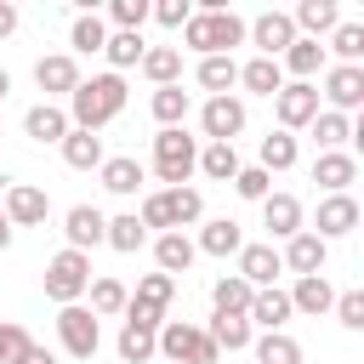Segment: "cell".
<instances>
[{
    "instance_id": "cell-17",
    "label": "cell",
    "mask_w": 364,
    "mask_h": 364,
    "mask_svg": "<svg viewBox=\"0 0 364 364\" xmlns=\"http://www.w3.org/2000/svg\"><path fill=\"white\" fill-rule=\"evenodd\" d=\"M324 97L336 102V114L358 108V102H364V68H353V63H336V68L324 74Z\"/></svg>"
},
{
    "instance_id": "cell-47",
    "label": "cell",
    "mask_w": 364,
    "mask_h": 364,
    "mask_svg": "<svg viewBox=\"0 0 364 364\" xmlns=\"http://www.w3.org/2000/svg\"><path fill=\"white\" fill-rule=\"evenodd\" d=\"M233 193H239V199H267V193H273V176H267L262 165H239Z\"/></svg>"
},
{
    "instance_id": "cell-50",
    "label": "cell",
    "mask_w": 364,
    "mask_h": 364,
    "mask_svg": "<svg viewBox=\"0 0 364 364\" xmlns=\"http://www.w3.org/2000/svg\"><path fill=\"white\" fill-rule=\"evenodd\" d=\"M148 17H159L165 28H182L193 11H188V0H159V6H148Z\"/></svg>"
},
{
    "instance_id": "cell-16",
    "label": "cell",
    "mask_w": 364,
    "mask_h": 364,
    "mask_svg": "<svg viewBox=\"0 0 364 364\" xmlns=\"http://www.w3.org/2000/svg\"><path fill=\"white\" fill-rule=\"evenodd\" d=\"M279 273H284V262H279L273 245H245V250H239V279H245L250 290H267Z\"/></svg>"
},
{
    "instance_id": "cell-14",
    "label": "cell",
    "mask_w": 364,
    "mask_h": 364,
    "mask_svg": "<svg viewBox=\"0 0 364 364\" xmlns=\"http://www.w3.org/2000/svg\"><path fill=\"white\" fill-rule=\"evenodd\" d=\"M34 85H40L46 97H74V85H80V63H74L68 51H51V57L34 63Z\"/></svg>"
},
{
    "instance_id": "cell-52",
    "label": "cell",
    "mask_w": 364,
    "mask_h": 364,
    "mask_svg": "<svg viewBox=\"0 0 364 364\" xmlns=\"http://www.w3.org/2000/svg\"><path fill=\"white\" fill-rule=\"evenodd\" d=\"M11 28H17V6H11V0H0V40H6Z\"/></svg>"
},
{
    "instance_id": "cell-20",
    "label": "cell",
    "mask_w": 364,
    "mask_h": 364,
    "mask_svg": "<svg viewBox=\"0 0 364 364\" xmlns=\"http://www.w3.org/2000/svg\"><path fill=\"white\" fill-rule=\"evenodd\" d=\"M245 318H250V330L262 324V336H267V330H284V324H290V296H284L279 284H267V290L250 296V313H245Z\"/></svg>"
},
{
    "instance_id": "cell-45",
    "label": "cell",
    "mask_w": 364,
    "mask_h": 364,
    "mask_svg": "<svg viewBox=\"0 0 364 364\" xmlns=\"http://www.w3.org/2000/svg\"><path fill=\"white\" fill-rule=\"evenodd\" d=\"M142 51H148V46H142V34H108V46H102V57L114 63V74H119V68H131V63H142Z\"/></svg>"
},
{
    "instance_id": "cell-8",
    "label": "cell",
    "mask_w": 364,
    "mask_h": 364,
    "mask_svg": "<svg viewBox=\"0 0 364 364\" xmlns=\"http://www.w3.org/2000/svg\"><path fill=\"white\" fill-rule=\"evenodd\" d=\"M57 341L68 347V358H80V364H91L97 358V347H102V330H97V313L91 307H63L57 313Z\"/></svg>"
},
{
    "instance_id": "cell-13",
    "label": "cell",
    "mask_w": 364,
    "mask_h": 364,
    "mask_svg": "<svg viewBox=\"0 0 364 364\" xmlns=\"http://www.w3.org/2000/svg\"><path fill=\"white\" fill-rule=\"evenodd\" d=\"M324 256H330V245L313 233V228H301L296 239H284V250H279V262L296 273V279H307V273H324Z\"/></svg>"
},
{
    "instance_id": "cell-12",
    "label": "cell",
    "mask_w": 364,
    "mask_h": 364,
    "mask_svg": "<svg viewBox=\"0 0 364 364\" xmlns=\"http://www.w3.org/2000/svg\"><path fill=\"white\" fill-rule=\"evenodd\" d=\"M353 228H358V199H353V193H324V199H318V228H313V233L330 245V239H347Z\"/></svg>"
},
{
    "instance_id": "cell-51",
    "label": "cell",
    "mask_w": 364,
    "mask_h": 364,
    "mask_svg": "<svg viewBox=\"0 0 364 364\" xmlns=\"http://www.w3.org/2000/svg\"><path fill=\"white\" fill-rule=\"evenodd\" d=\"M17 364H57V353H51V347H34V341H28V347H23V358H17Z\"/></svg>"
},
{
    "instance_id": "cell-4",
    "label": "cell",
    "mask_w": 364,
    "mask_h": 364,
    "mask_svg": "<svg viewBox=\"0 0 364 364\" xmlns=\"http://www.w3.org/2000/svg\"><path fill=\"white\" fill-rule=\"evenodd\" d=\"M193 171H199V142H193L182 125L159 131V136H154V176H159L165 188H188Z\"/></svg>"
},
{
    "instance_id": "cell-9",
    "label": "cell",
    "mask_w": 364,
    "mask_h": 364,
    "mask_svg": "<svg viewBox=\"0 0 364 364\" xmlns=\"http://www.w3.org/2000/svg\"><path fill=\"white\" fill-rule=\"evenodd\" d=\"M273 114H279V131H301V125H313V114H318V85H313V80H290V85H279Z\"/></svg>"
},
{
    "instance_id": "cell-19",
    "label": "cell",
    "mask_w": 364,
    "mask_h": 364,
    "mask_svg": "<svg viewBox=\"0 0 364 364\" xmlns=\"http://www.w3.org/2000/svg\"><path fill=\"white\" fill-rule=\"evenodd\" d=\"M284 296H290V313H307V318H318V313H330V307H336V290H330V279H324V273L296 279V290H284Z\"/></svg>"
},
{
    "instance_id": "cell-40",
    "label": "cell",
    "mask_w": 364,
    "mask_h": 364,
    "mask_svg": "<svg viewBox=\"0 0 364 364\" xmlns=\"http://www.w3.org/2000/svg\"><path fill=\"white\" fill-rule=\"evenodd\" d=\"M256 165H262L267 176H273V171H290V165H296V136H290V131H267V136H262V159H256Z\"/></svg>"
},
{
    "instance_id": "cell-44",
    "label": "cell",
    "mask_w": 364,
    "mask_h": 364,
    "mask_svg": "<svg viewBox=\"0 0 364 364\" xmlns=\"http://www.w3.org/2000/svg\"><path fill=\"white\" fill-rule=\"evenodd\" d=\"M330 34H336V40H330V51H336L341 63H353V68H358V57H364V23H336Z\"/></svg>"
},
{
    "instance_id": "cell-27",
    "label": "cell",
    "mask_w": 364,
    "mask_h": 364,
    "mask_svg": "<svg viewBox=\"0 0 364 364\" xmlns=\"http://www.w3.org/2000/svg\"><path fill=\"white\" fill-rule=\"evenodd\" d=\"M136 68L154 80V91H159V85H176V80H182V51H176V46H148Z\"/></svg>"
},
{
    "instance_id": "cell-23",
    "label": "cell",
    "mask_w": 364,
    "mask_h": 364,
    "mask_svg": "<svg viewBox=\"0 0 364 364\" xmlns=\"http://www.w3.org/2000/svg\"><path fill=\"white\" fill-rule=\"evenodd\" d=\"M63 233H68V250H91V245H102V233H108V216H102L97 205H74Z\"/></svg>"
},
{
    "instance_id": "cell-33",
    "label": "cell",
    "mask_w": 364,
    "mask_h": 364,
    "mask_svg": "<svg viewBox=\"0 0 364 364\" xmlns=\"http://www.w3.org/2000/svg\"><path fill=\"white\" fill-rule=\"evenodd\" d=\"M347 136H353L347 114H336V108H318V114H313V142H318V154H341Z\"/></svg>"
},
{
    "instance_id": "cell-41",
    "label": "cell",
    "mask_w": 364,
    "mask_h": 364,
    "mask_svg": "<svg viewBox=\"0 0 364 364\" xmlns=\"http://www.w3.org/2000/svg\"><path fill=\"white\" fill-rule=\"evenodd\" d=\"M199 171H205L210 182H233V176H239V154H233V142H210V148H199Z\"/></svg>"
},
{
    "instance_id": "cell-18",
    "label": "cell",
    "mask_w": 364,
    "mask_h": 364,
    "mask_svg": "<svg viewBox=\"0 0 364 364\" xmlns=\"http://www.w3.org/2000/svg\"><path fill=\"white\" fill-rule=\"evenodd\" d=\"M262 222H267L273 239H296L301 233V199L296 193H267L262 199Z\"/></svg>"
},
{
    "instance_id": "cell-32",
    "label": "cell",
    "mask_w": 364,
    "mask_h": 364,
    "mask_svg": "<svg viewBox=\"0 0 364 364\" xmlns=\"http://www.w3.org/2000/svg\"><path fill=\"white\" fill-rule=\"evenodd\" d=\"M57 148H63V159H68L74 171H97V165H102V136H97V131H68Z\"/></svg>"
},
{
    "instance_id": "cell-35",
    "label": "cell",
    "mask_w": 364,
    "mask_h": 364,
    "mask_svg": "<svg viewBox=\"0 0 364 364\" xmlns=\"http://www.w3.org/2000/svg\"><path fill=\"white\" fill-rule=\"evenodd\" d=\"M199 85H205L210 97H228V91L239 85V63H233V57H199Z\"/></svg>"
},
{
    "instance_id": "cell-25",
    "label": "cell",
    "mask_w": 364,
    "mask_h": 364,
    "mask_svg": "<svg viewBox=\"0 0 364 364\" xmlns=\"http://www.w3.org/2000/svg\"><path fill=\"white\" fill-rule=\"evenodd\" d=\"M193 250H205V256H239V250H245V233H239L233 216H216V222L199 228V245H193Z\"/></svg>"
},
{
    "instance_id": "cell-38",
    "label": "cell",
    "mask_w": 364,
    "mask_h": 364,
    "mask_svg": "<svg viewBox=\"0 0 364 364\" xmlns=\"http://www.w3.org/2000/svg\"><path fill=\"white\" fill-rule=\"evenodd\" d=\"M68 46H74V51H85V57H91V51H102V46H108V23H102L97 11H80V17H74V28H68Z\"/></svg>"
},
{
    "instance_id": "cell-39",
    "label": "cell",
    "mask_w": 364,
    "mask_h": 364,
    "mask_svg": "<svg viewBox=\"0 0 364 364\" xmlns=\"http://www.w3.org/2000/svg\"><path fill=\"white\" fill-rule=\"evenodd\" d=\"M148 108H154L159 131H171V125H182V119H188V91H182V85H159Z\"/></svg>"
},
{
    "instance_id": "cell-30",
    "label": "cell",
    "mask_w": 364,
    "mask_h": 364,
    "mask_svg": "<svg viewBox=\"0 0 364 364\" xmlns=\"http://www.w3.org/2000/svg\"><path fill=\"white\" fill-rule=\"evenodd\" d=\"M205 336H210V347H216V353H245V347L256 341V330H250V318H228V313H216Z\"/></svg>"
},
{
    "instance_id": "cell-15",
    "label": "cell",
    "mask_w": 364,
    "mask_h": 364,
    "mask_svg": "<svg viewBox=\"0 0 364 364\" xmlns=\"http://www.w3.org/2000/svg\"><path fill=\"white\" fill-rule=\"evenodd\" d=\"M199 125H205L210 142H233V136L245 131V102H239V97H210L205 114H199Z\"/></svg>"
},
{
    "instance_id": "cell-53",
    "label": "cell",
    "mask_w": 364,
    "mask_h": 364,
    "mask_svg": "<svg viewBox=\"0 0 364 364\" xmlns=\"http://www.w3.org/2000/svg\"><path fill=\"white\" fill-rule=\"evenodd\" d=\"M11 245V222H6V210H0V250Z\"/></svg>"
},
{
    "instance_id": "cell-10",
    "label": "cell",
    "mask_w": 364,
    "mask_h": 364,
    "mask_svg": "<svg viewBox=\"0 0 364 364\" xmlns=\"http://www.w3.org/2000/svg\"><path fill=\"white\" fill-rule=\"evenodd\" d=\"M0 210H6L11 228H40V222L51 216V199H46V188H34V182H11L6 199H0Z\"/></svg>"
},
{
    "instance_id": "cell-2",
    "label": "cell",
    "mask_w": 364,
    "mask_h": 364,
    "mask_svg": "<svg viewBox=\"0 0 364 364\" xmlns=\"http://www.w3.org/2000/svg\"><path fill=\"white\" fill-rule=\"evenodd\" d=\"M245 17L239 11H193L182 23V40L199 51V57H233V46H245Z\"/></svg>"
},
{
    "instance_id": "cell-28",
    "label": "cell",
    "mask_w": 364,
    "mask_h": 364,
    "mask_svg": "<svg viewBox=\"0 0 364 364\" xmlns=\"http://www.w3.org/2000/svg\"><path fill=\"white\" fill-rule=\"evenodd\" d=\"M97 171H102V188H108V193H136L142 176H148L142 159H131V154H114V159H102Z\"/></svg>"
},
{
    "instance_id": "cell-6",
    "label": "cell",
    "mask_w": 364,
    "mask_h": 364,
    "mask_svg": "<svg viewBox=\"0 0 364 364\" xmlns=\"http://www.w3.org/2000/svg\"><path fill=\"white\" fill-rule=\"evenodd\" d=\"M85 284H91V256H85V250H57V256L46 262V296H51L57 307H74V301L85 296Z\"/></svg>"
},
{
    "instance_id": "cell-7",
    "label": "cell",
    "mask_w": 364,
    "mask_h": 364,
    "mask_svg": "<svg viewBox=\"0 0 364 364\" xmlns=\"http://www.w3.org/2000/svg\"><path fill=\"white\" fill-rule=\"evenodd\" d=\"M171 296H176V279L171 273H142L136 279V296L125 301V318L142 324V330H159L165 313H171Z\"/></svg>"
},
{
    "instance_id": "cell-3",
    "label": "cell",
    "mask_w": 364,
    "mask_h": 364,
    "mask_svg": "<svg viewBox=\"0 0 364 364\" xmlns=\"http://www.w3.org/2000/svg\"><path fill=\"white\" fill-rule=\"evenodd\" d=\"M199 216H205L199 188H159V193H148L142 210H136V222H142V228H159V233H182V228L199 222Z\"/></svg>"
},
{
    "instance_id": "cell-48",
    "label": "cell",
    "mask_w": 364,
    "mask_h": 364,
    "mask_svg": "<svg viewBox=\"0 0 364 364\" xmlns=\"http://www.w3.org/2000/svg\"><path fill=\"white\" fill-rule=\"evenodd\" d=\"M23 347H28V330H23L17 318H0V364H17Z\"/></svg>"
},
{
    "instance_id": "cell-42",
    "label": "cell",
    "mask_w": 364,
    "mask_h": 364,
    "mask_svg": "<svg viewBox=\"0 0 364 364\" xmlns=\"http://www.w3.org/2000/svg\"><path fill=\"white\" fill-rule=\"evenodd\" d=\"M142 239H148V228L136 222V210H125V216H108V233H102V245H114V250H142Z\"/></svg>"
},
{
    "instance_id": "cell-49",
    "label": "cell",
    "mask_w": 364,
    "mask_h": 364,
    "mask_svg": "<svg viewBox=\"0 0 364 364\" xmlns=\"http://www.w3.org/2000/svg\"><path fill=\"white\" fill-rule=\"evenodd\" d=\"M336 318H341L347 330H364V290H341V296H336Z\"/></svg>"
},
{
    "instance_id": "cell-54",
    "label": "cell",
    "mask_w": 364,
    "mask_h": 364,
    "mask_svg": "<svg viewBox=\"0 0 364 364\" xmlns=\"http://www.w3.org/2000/svg\"><path fill=\"white\" fill-rule=\"evenodd\" d=\"M6 91H11V74H6V68H0V97H6Z\"/></svg>"
},
{
    "instance_id": "cell-26",
    "label": "cell",
    "mask_w": 364,
    "mask_h": 364,
    "mask_svg": "<svg viewBox=\"0 0 364 364\" xmlns=\"http://www.w3.org/2000/svg\"><path fill=\"white\" fill-rule=\"evenodd\" d=\"M193 256H199V250H193V239H188V233H159V239H154V262H159V273H171V279H176V273H188V267H193Z\"/></svg>"
},
{
    "instance_id": "cell-37",
    "label": "cell",
    "mask_w": 364,
    "mask_h": 364,
    "mask_svg": "<svg viewBox=\"0 0 364 364\" xmlns=\"http://www.w3.org/2000/svg\"><path fill=\"white\" fill-rule=\"evenodd\" d=\"M159 330H142V324H131L125 318V330H119V364H148L154 353H159V341H154Z\"/></svg>"
},
{
    "instance_id": "cell-31",
    "label": "cell",
    "mask_w": 364,
    "mask_h": 364,
    "mask_svg": "<svg viewBox=\"0 0 364 364\" xmlns=\"http://www.w3.org/2000/svg\"><path fill=\"white\" fill-rule=\"evenodd\" d=\"M239 85H245V91H256V97H279V85H284V68H279L273 57H250V63L239 68Z\"/></svg>"
},
{
    "instance_id": "cell-5",
    "label": "cell",
    "mask_w": 364,
    "mask_h": 364,
    "mask_svg": "<svg viewBox=\"0 0 364 364\" xmlns=\"http://www.w3.org/2000/svg\"><path fill=\"white\" fill-rule=\"evenodd\" d=\"M154 341H159V353H165L171 364H222V353L210 347V336H205L199 324H188V318H165Z\"/></svg>"
},
{
    "instance_id": "cell-24",
    "label": "cell",
    "mask_w": 364,
    "mask_h": 364,
    "mask_svg": "<svg viewBox=\"0 0 364 364\" xmlns=\"http://www.w3.org/2000/svg\"><path fill=\"white\" fill-rule=\"evenodd\" d=\"M23 131H28L34 142H63L74 125H68V114H63L57 102H34V108L23 114Z\"/></svg>"
},
{
    "instance_id": "cell-34",
    "label": "cell",
    "mask_w": 364,
    "mask_h": 364,
    "mask_svg": "<svg viewBox=\"0 0 364 364\" xmlns=\"http://www.w3.org/2000/svg\"><path fill=\"white\" fill-rule=\"evenodd\" d=\"M279 68H290L296 80H313V74L324 68V46H318V40H301V34H296V46H290V51L279 57Z\"/></svg>"
},
{
    "instance_id": "cell-46",
    "label": "cell",
    "mask_w": 364,
    "mask_h": 364,
    "mask_svg": "<svg viewBox=\"0 0 364 364\" xmlns=\"http://www.w3.org/2000/svg\"><path fill=\"white\" fill-rule=\"evenodd\" d=\"M108 17H114V34H142V23H148V0H114Z\"/></svg>"
},
{
    "instance_id": "cell-36",
    "label": "cell",
    "mask_w": 364,
    "mask_h": 364,
    "mask_svg": "<svg viewBox=\"0 0 364 364\" xmlns=\"http://www.w3.org/2000/svg\"><path fill=\"white\" fill-rule=\"evenodd\" d=\"M85 296H91V313H97V318H114V313H125V301H131V290H125L119 279H91Z\"/></svg>"
},
{
    "instance_id": "cell-43",
    "label": "cell",
    "mask_w": 364,
    "mask_h": 364,
    "mask_svg": "<svg viewBox=\"0 0 364 364\" xmlns=\"http://www.w3.org/2000/svg\"><path fill=\"white\" fill-rule=\"evenodd\" d=\"M256 364H301V341L284 336V330H267L256 341Z\"/></svg>"
},
{
    "instance_id": "cell-21",
    "label": "cell",
    "mask_w": 364,
    "mask_h": 364,
    "mask_svg": "<svg viewBox=\"0 0 364 364\" xmlns=\"http://www.w3.org/2000/svg\"><path fill=\"white\" fill-rule=\"evenodd\" d=\"M290 23H296L301 40H318V34H330V28L341 23V6H336V0H301V6L290 11Z\"/></svg>"
},
{
    "instance_id": "cell-29",
    "label": "cell",
    "mask_w": 364,
    "mask_h": 364,
    "mask_svg": "<svg viewBox=\"0 0 364 364\" xmlns=\"http://www.w3.org/2000/svg\"><path fill=\"white\" fill-rule=\"evenodd\" d=\"M250 296H256V290H250L239 273H228V279H216V284H210V307H216V313H228V318H245V313H250Z\"/></svg>"
},
{
    "instance_id": "cell-1",
    "label": "cell",
    "mask_w": 364,
    "mask_h": 364,
    "mask_svg": "<svg viewBox=\"0 0 364 364\" xmlns=\"http://www.w3.org/2000/svg\"><path fill=\"white\" fill-rule=\"evenodd\" d=\"M119 114H125V80H119V74H91V80H80L74 97H68V125H74V131H102V125L119 119Z\"/></svg>"
},
{
    "instance_id": "cell-22",
    "label": "cell",
    "mask_w": 364,
    "mask_h": 364,
    "mask_svg": "<svg viewBox=\"0 0 364 364\" xmlns=\"http://www.w3.org/2000/svg\"><path fill=\"white\" fill-rule=\"evenodd\" d=\"M353 176H358V159L341 148V154H318L313 159V182L324 188V193H347L353 188Z\"/></svg>"
},
{
    "instance_id": "cell-11",
    "label": "cell",
    "mask_w": 364,
    "mask_h": 364,
    "mask_svg": "<svg viewBox=\"0 0 364 364\" xmlns=\"http://www.w3.org/2000/svg\"><path fill=\"white\" fill-rule=\"evenodd\" d=\"M245 34H250V40H256V51H262V57H273V63L296 46V23H290V11H262Z\"/></svg>"
}]
</instances>
